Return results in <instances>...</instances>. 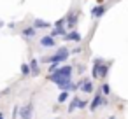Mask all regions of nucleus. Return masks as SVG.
<instances>
[{"label":"nucleus","mask_w":128,"mask_h":119,"mask_svg":"<svg viewBox=\"0 0 128 119\" xmlns=\"http://www.w3.org/2000/svg\"><path fill=\"white\" fill-rule=\"evenodd\" d=\"M65 75H72V67L65 65V67H60V68H56L54 72H51V75H49V81H51V82H56L58 79H62V77H65Z\"/></svg>","instance_id":"obj_1"},{"label":"nucleus","mask_w":128,"mask_h":119,"mask_svg":"<svg viewBox=\"0 0 128 119\" xmlns=\"http://www.w3.org/2000/svg\"><path fill=\"white\" fill-rule=\"evenodd\" d=\"M68 58V49H65V47H62L54 56H49V58H46L44 61H51V63H60V61H65Z\"/></svg>","instance_id":"obj_2"},{"label":"nucleus","mask_w":128,"mask_h":119,"mask_svg":"<svg viewBox=\"0 0 128 119\" xmlns=\"http://www.w3.org/2000/svg\"><path fill=\"white\" fill-rule=\"evenodd\" d=\"M82 107H86V102H82V100H79V98H74V100L70 102L68 112H74L76 109H82Z\"/></svg>","instance_id":"obj_3"},{"label":"nucleus","mask_w":128,"mask_h":119,"mask_svg":"<svg viewBox=\"0 0 128 119\" xmlns=\"http://www.w3.org/2000/svg\"><path fill=\"white\" fill-rule=\"evenodd\" d=\"M54 84H58V86H60L62 89H68V88H70V84H72V82H70V75H65V77L58 79V81H56Z\"/></svg>","instance_id":"obj_4"},{"label":"nucleus","mask_w":128,"mask_h":119,"mask_svg":"<svg viewBox=\"0 0 128 119\" xmlns=\"http://www.w3.org/2000/svg\"><path fill=\"white\" fill-rule=\"evenodd\" d=\"M102 103H105V100L102 98V95H96V96H95V100L91 102V105H90V109H91V110H95V109H98V107H100Z\"/></svg>","instance_id":"obj_5"},{"label":"nucleus","mask_w":128,"mask_h":119,"mask_svg":"<svg viewBox=\"0 0 128 119\" xmlns=\"http://www.w3.org/2000/svg\"><path fill=\"white\" fill-rule=\"evenodd\" d=\"M40 44H42L44 47H53V46H54V39H53L51 35H48V37H42V39H40Z\"/></svg>","instance_id":"obj_6"},{"label":"nucleus","mask_w":128,"mask_h":119,"mask_svg":"<svg viewBox=\"0 0 128 119\" xmlns=\"http://www.w3.org/2000/svg\"><path fill=\"white\" fill-rule=\"evenodd\" d=\"M79 86L82 88V91H84V93H91V91H93V84H91V82H88L86 79H84V81H81V82H79Z\"/></svg>","instance_id":"obj_7"},{"label":"nucleus","mask_w":128,"mask_h":119,"mask_svg":"<svg viewBox=\"0 0 128 119\" xmlns=\"http://www.w3.org/2000/svg\"><path fill=\"white\" fill-rule=\"evenodd\" d=\"M30 116H32V105L23 107V109H21V117H23V119H30Z\"/></svg>","instance_id":"obj_8"},{"label":"nucleus","mask_w":128,"mask_h":119,"mask_svg":"<svg viewBox=\"0 0 128 119\" xmlns=\"http://www.w3.org/2000/svg\"><path fill=\"white\" fill-rule=\"evenodd\" d=\"M104 12H105V7H104V5H98V7H95V9L91 11V14H93L95 18H100Z\"/></svg>","instance_id":"obj_9"},{"label":"nucleus","mask_w":128,"mask_h":119,"mask_svg":"<svg viewBox=\"0 0 128 119\" xmlns=\"http://www.w3.org/2000/svg\"><path fill=\"white\" fill-rule=\"evenodd\" d=\"M48 26H49V23H46L42 19H35L34 21V28H48Z\"/></svg>","instance_id":"obj_10"},{"label":"nucleus","mask_w":128,"mask_h":119,"mask_svg":"<svg viewBox=\"0 0 128 119\" xmlns=\"http://www.w3.org/2000/svg\"><path fill=\"white\" fill-rule=\"evenodd\" d=\"M65 39H67V40H76V42H79V40H81V35H79L77 32H70Z\"/></svg>","instance_id":"obj_11"},{"label":"nucleus","mask_w":128,"mask_h":119,"mask_svg":"<svg viewBox=\"0 0 128 119\" xmlns=\"http://www.w3.org/2000/svg\"><path fill=\"white\" fill-rule=\"evenodd\" d=\"M30 68H32L34 75H37V74H39V65H37V60H32V61H30Z\"/></svg>","instance_id":"obj_12"},{"label":"nucleus","mask_w":128,"mask_h":119,"mask_svg":"<svg viewBox=\"0 0 128 119\" xmlns=\"http://www.w3.org/2000/svg\"><path fill=\"white\" fill-rule=\"evenodd\" d=\"M107 70H109V67H107V65H98V75L105 77V75H107Z\"/></svg>","instance_id":"obj_13"},{"label":"nucleus","mask_w":128,"mask_h":119,"mask_svg":"<svg viewBox=\"0 0 128 119\" xmlns=\"http://www.w3.org/2000/svg\"><path fill=\"white\" fill-rule=\"evenodd\" d=\"M23 35H25V37H34V35H35V28L32 26V28H26V30H23Z\"/></svg>","instance_id":"obj_14"},{"label":"nucleus","mask_w":128,"mask_h":119,"mask_svg":"<svg viewBox=\"0 0 128 119\" xmlns=\"http://www.w3.org/2000/svg\"><path fill=\"white\" fill-rule=\"evenodd\" d=\"M54 35H65V30H63V26H62V28H56V30L51 33V37H54Z\"/></svg>","instance_id":"obj_15"},{"label":"nucleus","mask_w":128,"mask_h":119,"mask_svg":"<svg viewBox=\"0 0 128 119\" xmlns=\"http://www.w3.org/2000/svg\"><path fill=\"white\" fill-rule=\"evenodd\" d=\"M67 98H68V93H62V95L58 96V102H65Z\"/></svg>","instance_id":"obj_16"},{"label":"nucleus","mask_w":128,"mask_h":119,"mask_svg":"<svg viewBox=\"0 0 128 119\" xmlns=\"http://www.w3.org/2000/svg\"><path fill=\"white\" fill-rule=\"evenodd\" d=\"M63 23H65V19L62 18V19H58V21L54 23V26H56V28H62V26H63Z\"/></svg>","instance_id":"obj_17"},{"label":"nucleus","mask_w":128,"mask_h":119,"mask_svg":"<svg viewBox=\"0 0 128 119\" xmlns=\"http://www.w3.org/2000/svg\"><path fill=\"white\" fill-rule=\"evenodd\" d=\"M21 72H23V74L26 75V74L30 72V67H28V65H21Z\"/></svg>","instance_id":"obj_18"},{"label":"nucleus","mask_w":128,"mask_h":119,"mask_svg":"<svg viewBox=\"0 0 128 119\" xmlns=\"http://www.w3.org/2000/svg\"><path fill=\"white\" fill-rule=\"evenodd\" d=\"M74 23H76V18L70 14V16H68V26H74Z\"/></svg>","instance_id":"obj_19"},{"label":"nucleus","mask_w":128,"mask_h":119,"mask_svg":"<svg viewBox=\"0 0 128 119\" xmlns=\"http://www.w3.org/2000/svg\"><path fill=\"white\" fill-rule=\"evenodd\" d=\"M102 93H104V95H109V86H107V84L102 86Z\"/></svg>","instance_id":"obj_20"},{"label":"nucleus","mask_w":128,"mask_h":119,"mask_svg":"<svg viewBox=\"0 0 128 119\" xmlns=\"http://www.w3.org/2000/svg\"><path fill=\"white\" fill-rule=\"evenodd\" d=\"M56 68H58V63H53V65H51V67H49V72H54V70H56Z\"/></svg>","instance_id":"obj_21"},{"label":"nucleus","mask_w":128,"mask_h":119,"mask_svg":"<svg viewBox=\"0 0 128 119\" xmlns=\"http://www.w3.org/2000/svg\"><path fill=\"white\" fill-rule=\"evenodd\" d=\"M0 119H4V114H0Z\"/></svg>","instance_id":"obj_22"},{"label":"nucleus","mask_w":128,"mask_h":119,"mask_svg":"<svg viewBox=\"0 0 128 119\" xmlns=\"http://www.w3.org/2000/svg\"><path fill=\"white\" fill-rule=\"evenodd\" d=\"M110 119H114V117H110Z\"/></svg>","instance_id":"obj_23"}]
</instances>
